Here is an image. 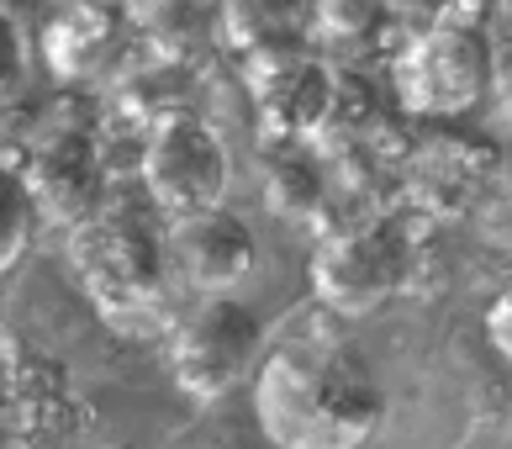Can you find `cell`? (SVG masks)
Returning a JSON list of instances; mask_svg holds the SVG:
<instances>
[{"label":"cell","mask_w":512,"mask_h":449,"mask_svg":"<svg viewBox=\"0 0 512 449\" xmlns=\"http://www.w3.org/2000/svg\"><path fill=\"white\" fill-rule=\"evenodd\" d=\"M254 418L275 449H365L386 418V386L349 344L296 339L259 365Z\"/></svg>","instance_id":"obj_1"},{"label":"cell","mask_w":512,"mask_h":449,"mask_svg":"<svg viewBox=\"0 0 512 449\" xmlns=\"http://www.w3.org/2000/svg\"><path fill=\"white\" fill-rule=\"evenodd\" d=\"M69 259L80 286L90 291V302L117 328H138L159 317L169 254H164V238L148 233L138 217L101 212L80 222V228H69Z\"/></svg>","instance_id":"obj_2"},{"label":"cell","mask_w":512,"mask_h":449,"mask_svg":"<svg viewBox=\"0 0 512 449\" xmlns=\"http://www.w3.org/2000/svg\"><path fill=\"white\" fill-rule=\"evenodd\" d=\"M497 90V48L481 27L433 22L396 59V96L417 117H460Z\"/></svg>","instance_id":"obj_3"},{"label":"cell","mask_w":512,"mask_h":449,"mask_svg":"<svg viewBox=\"0 0 512 449\" xmlns=\"http://www.w3.org/2000/svg\"><path fill=\"white\" fill-rule=\"evenodd\" d=\"M412 275V238L391 217L349 222L317 243L312 254V291L322 307L359 317L386 307Z\"/></svg>","instance_id":"obj_4"},{"label":"cell","mask_w":512,"mask_h":449,"mask_svg":"<svg viewBox=\"0 0 512 449\" xmlns=\"http://www.w3.org/2000/svg\"><path fill=\"white\" fill-rule=\"evenodd\" d=\"M259 349H264L259 312L243 307L238 296H206V302L175 328L169 370H175V386L185 397L217 402L259 365Z\"/></svg>","instance_id":"obj_5"},{"label":"cell","mask_w":512,"mask_h":449,"mask_svg":"<svg viewBox=\"0 0 512 449\" xmlns=\"http://www.w3.org/2000/svg\"><path fill=\"white\" fill-rule=\"evenodd\" d=\"M227 180H233V159H227L217 127H206L191 111L154 122V133L143 143V185L169 217L222 207Z\"/></svg>","instance_id":"obj_6"},{"label":"cell","mask_w":512,"mask_h":449,"mask_svg":"<svg viewBox=\"0 0 512 449\" xmlns=\"http://www.w3.org/2000/svg\"><path fill=\"white\" fill-rule=\"evenodd\" d=\"M243 80H249V101L259 111V127L270 138H317L322 117L333 106L338 74L317 59L307 43L270 48L243 59Z\"/></svg>","instance_id":"obj_7"},{"label":"cell","mask_w":512,"mask_h":449,"mask_svg":"<svg viewBox=\"0 0 512 449\" xmlns=\"http://www.w3.org/2000/svg\"><path fill=\"white\" fill-rule=\"evenodd\" d=\"M164 254H169L175 280H185L191 291L227 296L254 270V233H249V222L233 217L227 207H206V212H185L169 222Z\"/></svg>","instance_id":"obj_8"},{"label":"cell","mask_w":512,"mask_h":449,"mask_svg":"<svg viewBox=\"0 0 512 449\" xmlns=\"http://www.w3.org/2000/svg\"><path fill=\"white\" fill-rule=\"evenodd\" d=\"M27 191L37 201V217L59 222V228H80V222L101 217V201H106V164H101V148L90 133H53L37 143L32 164L22 170Z\"/></svg>","instance_id":"obj_9"},{"label":"cell","mask_w":512,"mask_h":449,"mask_svg":"<svg viewBox=\"0 0 512 449\" xmlns=\"http://www.w3.org/2000/svg\"><path fill=\"white\" fill-rule=\"evenodd\" d=\"M117 43H122V11L101 6V0H74V6H64L43 32L48 69L64 74V80H80V74L106 69Z\"/></svg>","instance_id":"obj_10"},{"label":"cell","mask_w":512,"mask_h":449,"mask_svg":"<svg viewBox=\"0 0 512 449\" xmlns=\"http://www.w3.org/2000/svg\"><path fill=\"white\" fill-rule=\"evenodd\" d=\"M307 16H312L307 0H222L217 27L227 37V48H238L243 59H254V53L301 43Z\"/></svg>","instance_id":"obj_11"},{"label":"cell","mask_w":512,"mask_h":449,"mask_svg":"<svg viewBox=\"0 0 512 449\" xmlns=\"http://www.w3.org/2000/svg\"><path fill=\"white\" fill-rule=\"evenodd\" d=\"M138 22L148 32V43H154L169 64L191 59L206 37H212V11H206V0H143Z\"/></svg>","instance_id":"obj_12"},{"label":"cell","mask_w":512,"mask_h":449,"mask_svg":"<svg viewBox=\"0 0 512 449\" xmlns=\"http://www.w3.org/2000/svg\"><path fill=\"white\" fill-rule=\"evenodd\" d=\"M264 196H270V207L280 217H296L307 222L322 212V201H328V180H322V164L307 159V154H286L270 164V180H264Z\"/></svg>","instance_id":"obj_13"},{"label":"cell","mask_w":512,"mask_h":449,"mask_svg":"<svg viewBox=\"0 0 512 449\" xmlns=\"http://www.w3.org/2000/svg\"><path fill=\"white\" fill-rule=\"evenodd\" d=\"M32 228H37V201L27 191V180L11 164H0V275L27 254Z\"/></svg>","instance_id":"obj_14"},{"label":"cell","mask_w":512,"mask_h":449,"mask_svg":"<svg viewBox=\"0 0 512 449\" xmlns=\"http://www.w3.org/2000/svg\"><path fill=\"white\" fill-rule=\"evenodd\" d=\"M307 6H312L317 27L328 37H359L375 22V11H381L386 0H307Z\"/></svg>","instance_id":"obj_15"},{"label":"cell","mask_w":512,"mask_h":449,"mask_svg":"<svg viewBox=\"0 0 512 449\" xmlns=\"http://www.w3.org/2000/svg\"><path fill=\"white\" fill-rule=\"evenodd\" d=\"M22 64H27V48H22V32H16V22L6 11H0V101L16 90V80H22Z\"/></svg>","instance_id":"obj_16"},{"label":"cell","mask_w":512,"mask_h":449,"mask_svg":"<svg viewBox=\"0 0 512 449\" xmlns=\"http://www.w3.org/2000/svg\"><path fill=\"white\" fill-rule=\"evenodd\" d=\"M486 333H491V344H497V354L512 365V286L486 307Z\"/></svg>","instance_id":"obj_17"},{"label":"cell","mask_w":512,"mask_h":449,"mask_svg":"<svg viewBox=\"0 0 512 449\" xmlns=\"http://www.w3.org/2000/svg\"><path fill=\"white\" fill-rule=\"evenodd\" d=\"M497 101H502L507 122H512V59H507V64H497Z\"/></svg>","instance_id":"obj_18"},{"label":"cell","mask_w":512,"mask_h":449,"mask_svg":"<svg viewBox=\"0 0 512 449\" xmlns=\"http://www.w3.org/2000/svg\"><path fill=\"white\" fill-rule=\"evenodd\" d=\"M386 6H396V11H417V6H444V0H386Z\"/></svg>","instance_id":"obj_19"},{"label":"cell","mask_w":512,"mask_h":449,"mask_svg":"<svg viewBox=\"0 0 512 449\" xmlns=\"http://www.w3.org/2000/svg\"><path fill=\"white\" fill-rule=\"evenodd\" d=\"M101 6H117V11H122V6H132V11H138L143 0H101Z\"/></svg>","instance_id":"obj_20"},{"label":"cell","mask_w":512,"mask_h":449,"mask_svg":"<svg viewBox=\"0 0 512 449\" xmlns=\"http://www.w3.org/2000/svg\"><path fill=\"white\" fill-rule=\"evenodd\" d=\"M497 6H502V11H507V16H512V0H497Z\"/></svg>","instance_id":"obj_21"},{"label":"cell","mask_w":512,"mask_h":449,"mask_svg":"<svg viewBox=\"0 0 512 449\" xmlns=\"http://www.w3.org/2000/svg\"><path fill=\"white\" fill-rule=\"evenodd\" d=\"M0 402H6V391H0Z\"/></svg>","instance_id":"obj_22"}]
</instances>
